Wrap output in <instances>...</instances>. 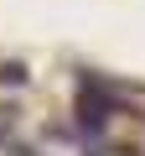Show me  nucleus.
Listing matches in <instances>:
<instances>
[{
  "label": "nucleus",
  "instance_id": "nucleus-3",
  "mask_svg": "<svg viewBox=\"0 0 145 156\" xmlns=\"http://www.w3.org/2000/svg\"><path fill=\"white\" fill-rule=\"evenodd\" d=\"M0 140H5V135H0Z\"/></svg>",
  "mask_w": 145,
  "mask_h": 156
},
{
  "label": "nucleus",
  "instance_id": "nucleus-2",
  "mask_svg": "<svg viewBox=\"0 0 145 156\" xmlns=\"http://www.w3.org/2000/svg\"><path fill=\"white\" fill-rule=\"evenodd\" d=\"M0 78H11V83H26V68H21V62H11V68H0Z\"/></svg>",
  "mask_w": 145,
  "mask_h": 156
},
{
  "label": "nucleus",
  "instance_id": "nucleus-1",
  "mask_svg": "<svg viewBox=\"0 0 145 156\" xmlns=\"http://www.w3.org/2000/svg\"><path fill=\"white\" fill-rule=\"evenodd\" d=\"M104 115H109V99H104V94H83V99H78V120H83L88 130H99Z\"/></svg>",
  "mask_w": 145,
  "mask_h": 156
}]
</instances>
